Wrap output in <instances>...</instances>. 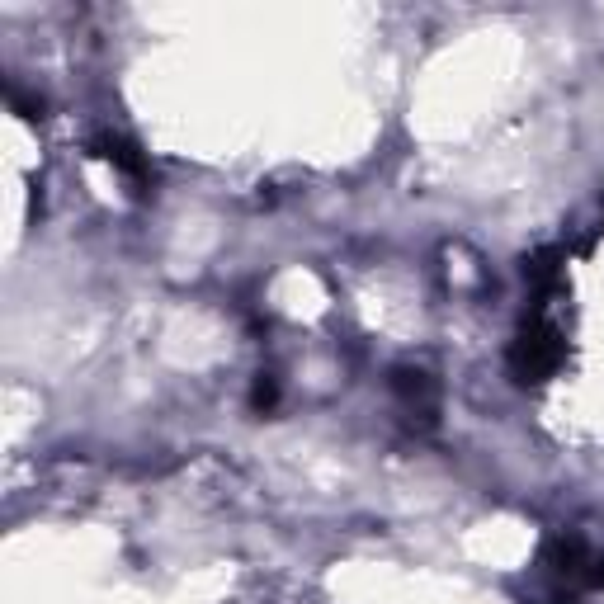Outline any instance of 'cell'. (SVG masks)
Here are the masks:
<instances>
[{
    "label": "cell",
    "mask_w": 604,
    "mask_h": 604,
    "mask_svg": "<svg viewBox=\"0 0 604 604\" xmlns=\"http://www.w3.org/2000/svg\"><path fill=\"white\" fill-rule=\"evenodd\" d=\"M562 364V340H557V331H548V326H529L520 336V345H515V354H510V369L520 373L524 383L529 378H548V373Z\"/></svg>",
    "instance_id": "cell-1"
},
{
    "label": "cell",
    "mask_w": 604,
    "mask_h": 604,
    "mask_svg": "<svg viewBox=\"0 0 604 604\" xmlns=\"http://www.w3.org/2000/svg\"><path fill=\"white\" fill-rule=\"evenodd\" d=\"M392 387H397V392L406 397V406H420L425 416L435 411V383H430V373H420V369H397Z\"/></svg>",
    "instance_id": "cell-2"
},
{
    "label": "cell",
    "mask_w": 604,
    "mask_h": 604,
    "mask_svg": "<svg viewBox=\"0 0 604 604\" xmlns=\"http://www.w3.org/2000/svg\"><path fill=\"white\" fill-rule=\"evenodd\" d=\"M100 156H104V161H114L123 175H147V156H137V147H128L123 137H104Z\"/></svg>",
    "instance_id": "cell-3"
},
{
    "label": "cell",
    "mask_w": 604,
    "mask_h": 604,
    "mask_svg": "<svg viewBox=\"0 0 604 604\" xmlns=\"http://www.w3.org/2000/svg\"><path fill=\"white\" fill-rule=\"evenodd\" d=\"M274 402H279V383H274V373H260L255 378V392H251V406L255 411H269Z\"/></svg>",
    "instance_id": "cell-4"
}]
</instances>
